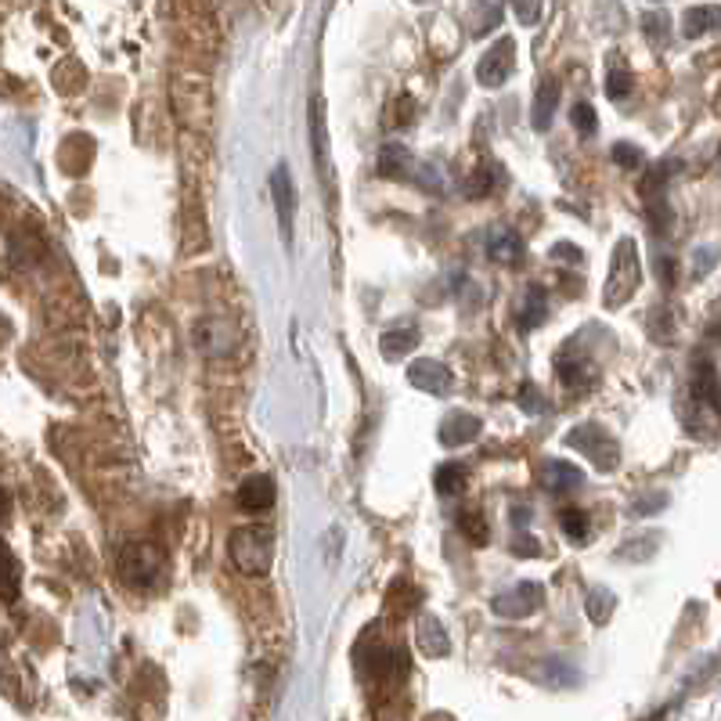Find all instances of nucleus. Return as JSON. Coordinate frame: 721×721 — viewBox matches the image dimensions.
Returning a JSON list of instances; mask_svg holds the SVG:
<instances>
[{"mask_svg": "<svg viewBox=\"0 0 721 721\" xmlns=\"http://www.w3.org/2000/svg\"><path fill=\"white\" fill-rule=\"evenodd\" d=\"M696 260H700L696 275H707V271H711V260H718V250H714V245H704V250H696Z\"/></svg>", "mask_w": 721, "mask_h": 721, "instance_id": "obj_40", "label": "nucleus"}, {"mask_svg": "<svg viewBox=\"0 0 721 721\" xmlns=\"http://www.w3.org/2000/svg\"><path fill=\"white\" fill-rule=\"evenodd\" d=\"M275 505V480L267 472H256V477H245L239 488V509L242 513H267Z\"/></svg>", "mask_w": 721, "mask_h": 721, "instance_id": "obj_13", "label": "nucleus"}, {"mask_svg": "<svg viewBox=\"0 0 721 721\" xmlns=\"http://www.w3.org/2000/svg\"><path fill=\"white\" fill-rule=\"evenodd\" d=\"M642 148L638 145H628V141H617V145H613V163H617V167H624V170H638L642 167Z\"/></svg>", "mask_w": 721, "mask_h": 721, "instance_id": "obj_30", "label": "nucleus"}, {"mask_svg": "<svg viewBox=\"0 0 721 721\" xmlns=\"http://www.w3.org/2000/svg\"><path fill=\"white\" fill-rule=\"evenodd\" d=\"M560 530L570 545H585L592 538V524H588V513L585 509H563L560 513Z\"/></svg>", "mask_w": 721, "mask_h": 721, "instance_id": "obj_23", "label": "nucleus"}, {"mask_svg": "<svg viewBox=\"0 0 721 721\" xmlns=\"http://www.w3.org/2000/svg\"><path fill=\"white\" fill-rule=\"evenodd\" d=\"M519 405H524L527 416H541V411H549V400L538 394L534 383H524L519 386Z\"/></svg>", "mask_w": 721, "mask_h": 721, "instance_id": "obj_33", "label": "nucleus"}, {"mask_svg": "<svg viewBox=\"0 0 721 721\" xmlns=\"http://www.w3.org/2000/svg\"><path fill=\"white\" fill-rule=\"evenodd\" d=\"M419 328L416 325H405V328H389V333H383V339H380V350L386 353L389 361H397V358H405V353H411L419 347Z\"/></svg>", "mask_w": 721, "mask_h": 721, "instance_id": "obj_21", "label": "nucleus"}, {"mask_svg": "<svg viewBox=\"0 0 721 721\" xmlns=\"http://www.w3.org/2000/svg\"><path fill=\"white\" fill-rule=\"evenodd\" d=\"M364 671L375 682H405L408 678V653L400 646H372L364 657Z\"/></svg>", "mask_w": 721, "mask_h": 721, "instance_id": "obj_10", "label": "nucleus"}, {"mask_svg": "<svg viewBox=\"0 0 721 721\" xmlns=\"http://www.w3.org/2000/svg\"><path fill=\"white\" fill-rule=\"evenodd\" d=\"M657 275L664 278V286H671V281H675V260H671V256L660 260V264H657Z\"/></svg>", "mask_w": 721, "mask_h": 721, "instance_id": "obj_41", "label": "nucleus"}, {"mask_svg": "<svg viewBox=\"0 0 721 721\" xmlns=\"http://www.w3.org/2000/svg\"><path fill=\"white\" fill-rule=\"evenodd\" d=\"M653 549H657V538H653V534H646V538L624 541V545H621V555H624V560H649V555H653Z\"/></svg>", "mask_w": 721, "mask_h": 721, "instance_id": "obj_32", "label": "nucleus"}, {"mask_svg": "<svg viewBox=\"0 0 721 721\" xmlns=\"http://www.w3.org/2000/svg\"><path fill=\"white\" fill-rule=\"evenodd\" d=\"M570 120H574V127L581 130L585 137H592V134H596V127H599V123H596V109H592V105H588V101H577V105H574Z\"/></svg>", "mask_w": 721, "mask_h": 721, "instance_id": "obj_34", "label": "nucleus"}, {"mask_svg": "<svg viewBox=\"0 0 721 721\" xmlns=\"http://www.w3.org/2000/svg\"><path fill=\"white\" fill-rule=\"evenodd\" d=\"M545 314H549V303H545V289H538V286H530L527 289V300H524V307H519V325L527 328H538L541 322H545Z\"/></svg>", "mask_w": 721, "mask_h": 721, "instance_id": "obj_24", "label": "nucleus"}, {"mask_svg": "<svg viewBox=\"0 0 721 721\" xmlns=\"http://www.w3.org/2000/svg\"><path fill=\"white\" fill-rule=\"evenodd\" d=\"M555 105H560V80L549 76V80H541V87H538V94H534V109H530L534 130H549V127H552Z\"/></svg>", "mask_w": 721, "mask_h": 721, "instance_id": "obj_20", "label": "nucleus"}, {"mask_svg": "<svg viewBox=\"0 0 721 721\" xmlns=\"http://www.w3.org/2000/svg\"><path fill=\"white\" fill-rule=\"evenodd\" d=\"M642 29L649 33V40H664L668 29H671V22H668L664 11H649V15L642 19Z\"/></svg>", "mask_w": 721, "mask_h": 721, "instance_id": "obj_36", "label": "nucleus"}, {"mask_svg": "<svg viewBox=\"0 0 721 721\" xmlns=\"http://www.w3.org/2000/svg\"><path fill=\"white\" fill-rule=\"evenodd\" d=\"M509 4H513L516 22H524V26H534L541 19V0H509Z\"/></svg>", "mask_w": 721, "mask_h": 721, "instance_id": "obj_35", "label": "nucleus"}, {"mask_svg": "<svg viewBox=\"0 0 721 721\" xmlns=\"http://www.w3.org/2000/svg\"><path fill=\"white\" fill-rule=\"evenodd\" d=\"M513 69H516V40H513V37H502V40H494V44L488 47V55L480 58L477 80H480V84L488 87V91H498V87L509 84Z\"/></svg>", "mask_w": 721, "mask_h": 721, "instance_id": "obj_6", "label": "nucleus"}, {"mask_svg": "<svg viewBox=\"0 0 721 721\" xmlns=\"http://www.w3.org/2000/svg\"><path fill=\"white\" fill-rule=\"evenodd\" d=\"M19 585H22L19 560H15L11 552H4V602H15V599H19Z\"/></svg>", "mask_w": 721, "mask_h": 721, "instance_id": "obj_31", "label": "nucleus"}, {"mask_svg": "<svg viewBox=\"0 0 721 721\" xmlns=\"http://www.w3.org/2000/svg\"><path fill=\"white\" fill-rule=\"evenodd\" d=\"M483 430V422L477 416H466V411H455L441 422V444L444 447H458V444H469L477 441Z\"/></svg>", "mask_w": 721, "mask_h": 721, "instance_id": "obj_16", "label": "nucleus"}, {"mask_svg": "<svg viewBox=\"0 0 721 721\" xmlns=\"http://www.w3.org/2000/svg\"><path fill=\"white\" fill-rule=\"evenodd\" d=\"M638 281H642V264H638V245L635 239H617L613 245V256H610V275H606V286H602V307L606 311H621L635 292H638Z\"/></svg>", "mask_w": 721, "mask_h": 721, "instance_id": "obj_1", "label": "nucleus"}, {"mask_svg": "<svg viewBox=\"0 0 721 721\" xmlns=\"http://www.w3.org/2000/svg\"><path fill=\"white\" fill-rule=\"evenodd\" d=\"M721 29V8L718 4H696L682 15V33L689 40L696 37H707V33Z\"/></svg>", "mask_w": 721, "mask_h": 721, "instance_id": "obj_17", "label": "nucleus"}, {"mask_svg": "<svg viewBox=\"0 0 721 721\" xmlns=\"http://www.w3.org/2000/svg\"><path fill=\"white\" fill-rule=\"evenodd\" d=\"M549 256L552 260H570V264H585V253L577 250V245H570V242H555L552 250H549Z\"/></svg>", "mask_w": 721, "mask_h": 721, "instance_id": "obj_39", "label": "nucleus"}, {"mask_svg": "<svg viewBox=\"0 0 721 721\" xmlns=\"http://www.w3.org/2000/svg\"><path fill=\"white\" fill-rule=\"evenodd\" d=\"M664 505H668V494H660V491H653V494H649V498H642V502H635V505H632V509H628V513H632V516H649V513H657V509H664Z\"/></svg>", "mask_w": 721, "mask_h": 721, "instance_id": "obj_38", "label": "nucleus"}, {"mask_svg": "<svg viewBox=\"0 0 721 721\" xmlns=\"http://www.w3.org/2000/svg\"><path fill=\"white\" fill-rule=\"evenodd\" d=\"M541 606H545V585L541 581H519L516 588L494 596L491 602V610L505 621H524L530 613H538Z\"/></svg>", "mask_w": 721, "mask_h": 721, "instance_id": "obj_5", "label": "nucleus"}, {"mask_svg": "<svg viewBox=\"0 0 721 721\" xmlns=\"http://www.w3.org/2000/svg\"><path fill=\"white\" fill-rule=\"evenodd\" d=\"M271 195H275L278 206V224L286 242L292 239V224H297V184H292V173L286 163H278L275 173H271Z\"/></svg>", "mask_w": 721, "mask_h": 721, "instance_id": "obj_9", "label": "nucleus"}, {"mask_svg": "<svg viewBox=\"0 0 721 721\" xmlns=\"http://www.w3.org/2000/svg\"><path fill=\"white\" fill-rule=\"evenodd\" d=\"M311 141H314V163L325 184H333V163H328V123H325V98L314 94L311 98Z\"/></svg>", "mask_w": 721, "mask_h": 721, "instance_id": "obj_12", "label": "nucleus"}, {"mask_svg": "<svg viewBox=\"0 0 721 721\" xmlns=\"http://www.w3.org/2000/svg\"><path fill=\"white\" fill-rule=\"evenodd\" d=\"M541 483H545V491L552 494H566V491L581 488L585 472L570 462H563V458H545V462H541Z\"/></svg>", "mask_w": 721, "mask_h": 721, "instance_id": "obj_14", "label": "nucleus"}, {"mask_svg": "<svg viewBox=\"0 0 721 721\" xmlns=\"http://www.w3.org/2000/svg\"><path fill=\"white\" fill-rule=\"evenodd\" d=\"M163 566H167V555L152 541H130L116 555V570H120L127 588H152L159 581Z\"/></svg>", "mask_w": 721, "mask_h": 721, "instance_id": "obj_3", "label": "nucleus"}, {"mask_svg": "<svg viewBox=\"0 0 721 721\" xmlns=\"http://www.w3.org/2000/svg\"><path fill=\"white\" fill-rule=\"evenodd\" d=\"M483 250H488L491 260H498V264H519V260H524V242H519V235L509 228L491 231L488 242H483Z\"/></svg>", "mask_w": 721, "mask_h": 721, "instance_id": "obj_19", "label": "nucleus"}, {"mask_svg": "<svg viewBox=\"0 0 721 721\" xmlns=\"http://www.w3.org/2000/svg\"><path fill=\"white\" fill-rule=\"evenodd\" d=\"M689 397L696 408L711 411V416H721V380L718 369L707 358L693 361V380H689Z\"/></svg>", "mask_w": 721, "mask_h": 721, "instance_id": "obj_7", "label": "nucleus"}, {"mask_svg": "<svg viewBox=\"0 0 721 721\" xmlns=\"http://www.w3.org/2000/svg\"><path fill=\"white\" fill-rule=\"evenodd\" d=\"M408 380L416 389H422V394H433V397H444L452 394V369L433 358H419L408 364Z\"/></svg>", "mask_w": 721, "mask_h": 721, "instance_id": "obj_11", "label": "nucleus"}, {"mask_svg": "<svg viewBox=\"0 0 721 721\" xmlns=\"http://www.w3.org/2000/svg\"><path fill=\"white\" fill-rule=\"evenodd\" d=\"M494 184H498V177H494V170L480 167V170L466 181V195H469V199H483V195H491V192H494Z\"/></svg>", "mask_w": 721, "mask_h": 721, "instance_id": "obj_29", "label": "nucleus"}, {"mask_svg": "<svg viewBox=\"0 0 721 721\" xmlns=\"http://www.w3.org/2000/svg\"><path fill=\"white\" fill-rule=\"evenodd\" d=\"M711 339H721V325H711Z\"/></svg>", "mask_w": 721, "mask_h": 721, "instance_id": "obj_42", "label": "nucleus"}, {"mask_svg": "<svg viewBox=\"0 0 721 721\" xmlns=\"http://www.w3.org/2000/svg\"><path fill=\"white\" fill-rule=\"evenodd\" d=\"M635 80H632V69H624V58L613 55L610 58V69H606V98L610 101H624L632 94Z\"/></svg>", "mask_w": 721, "mask_h": 721, "instance_id": "obj_22", "label": "nucleus"}, {"mask_svg": "<svg viewBox=\"0 0 721 721\" xmlns=\"http://www.w3.org/2000/svg\"><path fill=\"white\" fill-rule=\"evenodd\" d=\"M411 170H419V163L411 159L408 148L386 145V148L380 152V177H383V181H408Z\"/></svg>", "mask_w": 721, "mask_h": 721, "instance_id": "obj_18", "label": "nucleus"}, {"mask_svg": "<svg viewBox=\"0 0 721 721\" xmlns=\"http://www.w3.org/2000/svg\"><path fill=\"white\" fill-rule=\"evenodd\" d=\"M416 638H419V649L430 660H441L452 653V642H447V632L444 624L433 617V613H422L419 624H416Z\"/></svg>", "mask_w": 721, "mask_h": 721, "instance_id": "obj_15", "label": "nucleus"}, {"mask_svg": "<svg viewBox=\"0 0 721 721\" xmlns=\"http://www.w3.org/2000/svg\"><path fill=\"white\" fill-rule=\"evenodd\" d=\"M563 441H566L570 452H581L599 472H613V469L621 466V444L613 441V436L602 430V425H596V422L574 425V430L566 433Z\"/></svg>", "mask_w": 721, "mask_h": 721, "instance_id": "obj_4", "label": "nucleus"}, {"mask_svg": "<svg viewBox=\"0 0 721 721\" xmlns=\"http://www.w3.org/2000/svg\"><path fill=\"white\" fill-rule=\"evenodd\" d=\"M231 563L239 566L245 577H264L271 570V560H275V538L264 527H239L231 530L228 541Z\"/></svg>", "mask_w": 721, "mask_h": 721, "instance_id": "obj_2", "label": "nucleus"}, {"mask_svg": "<svg viewBox=\"0 0 721 721\" xmlns=\"http://www.w3.org/2000/svg\"><path fill=\"white\" fill-rule=\"evenodd\" d=\"M541 682L552 685V689H574L581 675H577L574 664H566V660H545L541 664Z\"/></svg>", "mask_w": 721, "mask_h": 721, "instance_id": "obj_25", "label": "nucleus"}, {"mask_svg": "<svg viewBox=\"0 0 721 721\" xmlns=\"http://www.w3.org/2000/svg\"><path fill=\"white\" fill-rule=\"evenodd\" d=\"M585 610H588V621L592 624H606L613 617V610H617V596H613L610 588H592Z\"/></svg>", "mask_w": 721, "mask_h": 721, "instance_id": "obj_26", "label": "nucleus"}, {"mask_svg": "<svg viewBox=\"0 0 721 721\" xmlns=\"http://www.w3.org/2000/svg\"><path fill=\"white\" fill-rule=\"evenodd\" d=\"M541 552L538 538H530L524 527H519V534L513 538V555H524V560H534V555Z\"/></svg>", "mask_w": 721, "mask_h": 721, "instance_id": "obj_37", "label": "nucleus"}, {"mask_svg": "<svg viewBox=\"0 0 721 721\" xmlns=\"http://www.w3.org/2000/svg\"><path fill=\"white\" fill-rule=\"evenodd\" d=\"M433 483H436V494H441V498H452V494L462 491V483H466V466H458V462H444L441 469H436Z\"/></svg>", "mask_w": 721, "mask_h": 721, "instance_id": "obj_27", "label": "nucleus"}, {"mask_svg": "<svg viewBox=\"0 0 721 721\" xmlns=\"http://www.w3.org/2000/svg\"><path fill=\"white\" fill-rule=\"evenodd\" d=\"M555 372H560V380L566 389H592L596 386V364L588 358L585 350H577L574 343H566L563 353L555 358Z\"/></svg>", "mask_w": 721, "mask_h": 721, "instance_id": "obj_8", "label": "nucleus"}, {"mask_svg": "<svg viewBox=\"0 0 721 721\" xmlns=\"http://www.w3.org/2000/svg\"><path fill=\"white\" fill-rule=\"evenodd\" d=\"M458 530H462L472 545H488V538H491V530H488V524H483L480 509H462V513H458Z\"/></svg>", "mask_w": 721, "mask_h": 721, "instance_id": "obj_28", "label": "nucleus"}]
</instances>
